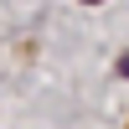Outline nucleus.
<instances>
[{"instance_id":"1","label":"nucleus","mask_w":129,"mask_h":129,"mask_svg":"<svg viewBox=\"0 0 129 129\" xmlns=\"http://www.w3.org/2000/svg\"><path fill=\"white\" fill-rule=\"evenodd\" d=\"M88 5H98V0H88Z\"/></svg>"}]
</instances>
